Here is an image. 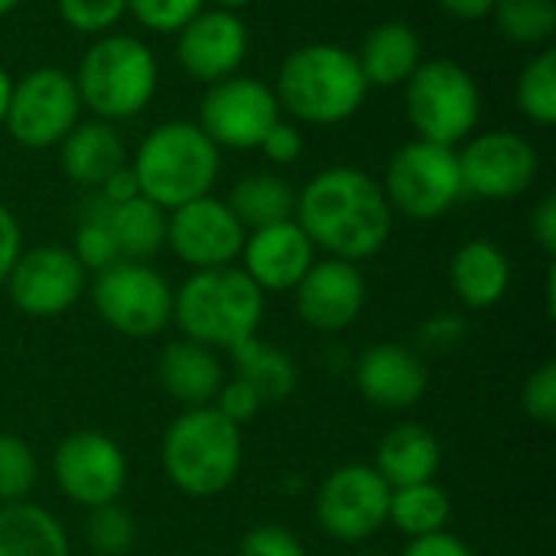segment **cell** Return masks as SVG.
<instances>
[{"instance_id": "cell-1", "label": "cell", "mask_w": 556, "mask_h": 556, "mask_svg": "<svg viewBox=\"0 0 556 556\" xmlns=\"http://www.w3.org/2000/svg\"><path fill=\"white\" fill-rule=\"evenodd\" d=\"M293 218L316 251L349 264L381 254L394 228V212L381 182L358 166H329L316 173L296 192Z\"/></svg>"}, {"instance_id": "cell-2", "label": "cell", "mask_w": 556, "mask_h": 556, "mask_svg": "<svg viewBox=\"0 0 556 556\" xmlns=\"http://www.w3.org/2000/svg\"><path fill=\"white\" fill-rule=\"evenodd\" d=\"M274 94L280 111L300 124L332 127L355 117L368 98V81L355 52L339 42H306L293 49L277 72Z\"/></svg>"}, {"instance_id": "cell-3", "label": "cell", "mask_w": 556, "mask_h": 556, "mask_svg": "<svg viewBox=\"0 0 556 556\" xmlns=\"http://www.w3.org/2000/svg\"><path fill=\"white\" fill-rule=\"evenodd\" d=\"M264 290L241 267L192 270L179 290H173V323L182 339L208 349H235L238 342L261 336Z\"/></svg>"}, {"instance_id": "cell-4", "label": "cell", "mask_w": 556, "mask_h": 556, "mask_svg": "<svg viewBox=\"0 0 556 556\" xmlns=\"http://www.w3.org/2000/svg\"><path fill=\"white\" fill-rule=\"evenodd\" d=\"M160 463L173 489L189 498H215L235 485L244 466V430L215 407L182 410L163 433Z\"/></svg>"}, {"instance_id": "cell-5", "label": "cell", "mask_w": 556, "mask_h": 556, "mask_svg": "<svg viewBox=\"0 0 556 556\" xmlns=\"http://www.w3.org/2000/svg\"><path fill=\"white\" fill-rule=\"evenodd\" d=\"M130 169L140 195L173 212L212 192L222 173V153L199 124L166 121L140 140Z\"/></svg>"}, {"instance_id": "cell-6", "label": "cell", "mask_w": 556, "mask_h": 556, "mask_svg": "<svg viewBox=\"0 0 556 556\" xmlns=\"http://www.w3.org/2000/svg\"><path fill=\"white\" fill-rule=\"evenodd\" d=\"M81 108L98 121H127L137 117L156 94L160 65L153 49L130 33L98 36L72 75Z\"/></svg>"}, {"instance_id": "cell-7", "label": "cell", "mask_w": 556, "mask_h": 556, "mask_svg": "<svg viewBox=\"0 0 556 556\" xmlns=\"http://www.w3.org/2000/svg\"><path fill=\"white\" fill-rule=\"evenodd\" d=\"M407 121L417 140L456 147L482 117V91L472 72L453 59H430L407 78Z\"/></svg>"}, {"instance_id": "cell-8", "label": "cell", "mask_w": 556, "mask_h": 556, "mask_svg": "<svg viewBox=\"0 0 556 556\" xmlns=\"http://www.w3.org/2000/svg\"><path fill=\"white\" fill-rule=\"evenodd\" d=\"M381 189L391 212L410 222L443 218L463 195V173L456 147H440L427 140L404 143L384 169Z\"/></svg>"}, {"instance_id": "cell-9", "label": "cell", "mask_w": 556, "mask_h": 556, "mask_svg": "<svg viewBox=\"0 0 556 556\" xmlns=\"http://www.w3.org/2000/svg\"><path fill=\"white\" fill-rule=\"evenodd\" d=\"M91 303L101 323L127 339H153L173 326V287L143 261H117L98 270Z\"/></svg>"}, {"instance_id": "cell-10", "label": "cell", "mask_w": 556, "mask_h": 556, "mask_svg": "<svg viewBox=\"0 0 556 556\" xmlns=\"http://www.w3.org/2000/svg\"><path fill=\"white\" fill-rule=\"evenodd\" d=\"M78 121H81V98L68 72L55 65H39L29 68L20 81H13L3 127L20 147L29 150L59 147Z\"/></svg>"}, {"instance_id": "cell-11", "label": "cell", "mask_w": 556, "mask_h": 556, "mask_svg": "<svg viewBox=\"0 0 556 556\" xmlns=\"http://www.w3.org/2000/svg\"><path fill=\"white\" fill-rule=\"evenodd\" d=\"M388 502L391 485L371 463H345L319 482L313 511L332 541L365 544L388 525Z\"/></svg>"}, {"instance_id": "cell-12", "label": "cell", "mask_w": 556, "mask_h": 556, "mask_svg": "<svg viewBox=\"0 0 556 556\" xmlns=\"http://www.w3.org/2000/svg\"><path fill=\"white\" fill-rule=\"evenodd\" d=\"M127 476L130 469L121 443L101 430H72L52 450L55 489L85 511L121 502Z\"/></svg>"}, {"instance_id": "cell-13", "label": "cell", "mask_w": 556, "mask_h": 556, "mask_svg": "<svg viewBox=\"0 0 556 556\" xmlns=\"http://www.w3.org/2000/svg\"><path fill=\"white\" fill-rule=\"evenodd\" d=\"M277 121L280 101L274 88L251 75H231L208 85L199 104V127L218 150H257Z\"/></svg>"}, {"instance_id": "cell-14", "label": "cell", "mask_w": 556, "mask_h": 556, "mask_svg": "<svg viewBox=\"0 0 556 556\" xmlns=\"http://www.w3.org/2000/svg\"><path fill=\"white\" fill-rule=\"evenodd\" d=\"M88 287V270L78 264L72 248L36 244L23 248L3 290L10 303L33 319H52L68 313Z\"/></svg>"}, {"instance_id": "cell-15", "label": "cell", "mask_w": 556, "mask_h": 556, "mask_svg": "<svg viewBox=\"0 0 556 556\" xmlns=\"http://www.w3.org/2000/svg\"><path fill=\"white\" fill-rule=\"evenodd\" d=\"M459 153V173L466 195L505 202L525 195L541 173L538 147L515 130H489L469 140Z\"/></svg>"}, {"instance_id": "cell-16", "label": "cell", "mask_w": 556, "mask_h": 556, "mask_svg": "<svg viewBox=\"0 0 556 556\" xmlns=\"http://www.w3.org/2000/svg\"><path fill=\"white\" fill-rule=\"evenodd\" d=\"M248 228L212 192L166 212V244L192 270L231 267L241 257Z\"/></svg>"}, {"instance_id": "cell-17", "label": "cell", "mask_w": 556, "mask_h": 556, "mask_svg": "<svg viewBox=\"0 0 556 556\" xmlns=\"http://www.w3.org/2000/svg\"><path fill=\"white\" fill-rule=\"evenodd\" d=\"M368 300V283L358 264L339 257H316V264L293 287L296 316L323 336H339L358 323Z\"/></svg>"}, {"instance_id": "cell-18", "label": "cell", "mask_w": 556, "mask_h": 556, "mask_svg": "<svg viewBox=\"0 0 556 556\" xmlns=\"http://www.w3.org/2000/svg\"><path fill=\"white\" fill-rule=\"evenodd\" d=\"M248 26L231 10H199L176 33V62L179 68L205 85L231 78L248 59Z\"/></svg>"}, {"instance_id": "cell-19", "label": "cell", "mask_w": 556, "mask_h": 556, "mask_svg": "<svg viewBox=\"0 0 556 556\" xmlns=\"http://www.w3.org/2000/svg\"><path fill=\"white\" fill-rule=\"evenodd\" d=\"M355 388L378 410H410L424 401L430 388L427 362L417 349L401 342H375L355 358Z\"/></svg>"}, {"instance_id": "cell-20", "label": "cell", "mask_w": 556, "mask_h": 556, "mask_svg": "<svg viewBox=\"0 0 556 556\" xmlns=\"http://www.w3.org/2000/svg\"><path fill=\"white\" fill-rule=\"evenodd\" d=\"M316 264V244L296 218L254 228L241 248V270L264 293H293L303 274Z\"/></svg>"}, {"instance_id": "cell-21", "label": "cell", "mask_w": 556, "mask_h": 556, "mask_svg": "<svg viewBox=\"0 0 556 556\" xmlns=\"http://www.w3.org/2000/svg\"><path fill=\"white\" fill-rule=\"evenodd\" d=\"M225 378L218 352L192 339H176L156 355V381L182 410L212 407Z\"/></svg>"}, {"instance_id": "cell-22", "label": "cell", "mask_w": 556, "mask_h": 556, "mask_svg": "<svg viewBox=\"0 0 556 556\" xmlns=\"http://www.w3.org/2000/svg\"><path fill=\"white\" fill-rule=\"evenodd\" d=\"M130 160H127V147L121 134L114 130V124L98 121V117L78 121L59 143L62 173L88 192H94L108 176H114Z\"/></svg>"}, {"instance_id": "cell-23", "label": "cell", "mask_w": 556, "mask_h": 556, "mask_svg": "<svg viewBox=\"0 0 556 556\" xmlns=\"http://www.w3.org/2000/svg\"><path fill=\"white\" fill-rule=\"evenodd\" d=\"M450 283L463 306L469 309H492L505 300L511 287V261L508 254L485 238H472L459 244L450 261Z\"/></svg>"}, {"instance_id": "cell-24", "label": "cell", "mask_w": 556, "mask_h": 556, "mask_svg": "<svg viewBox=\"0 0 556 556\" xmlns=\"http://www.w3.org/2000/svg\"><path fill=\"white\" fill-rule=\"evenodd\" d=\"M355 59H358V68H362L368 88L371 85L375 88H397V85H407V78L420 68L424 42L410 23L384 20L365 33Z\"/></svg>"}, {"instance_id": "cell-25", "label": "cell", "mask_w": 556, "mask_h": 556, "mask_svg": "<svg viewBox=\"0 0 556 556\" xmlns=\"http://www.w3.org/2000/svg\"><path fill=\"white\" fill-rule=\"evenodd\" d=\"M443 463V446L433 430L424 424H397L391 427L378 450H375V469L391 489L433 482Z\"/></svg>"}, {"instance_id": "cell-26", "label": "cell", "mask_w": 556, "mask_h": 556, "mask_svg": "<svg viewBox=\"0 0 556 556\" xmlns=\"http://www.w3.org/2000/svg\"><path fill=\"white\" fill-rule=\"evenodd\" d=\"M0 556H72V541L62 521L36 505H0Z\"/></svg>"}, {"instance_id": "cell-27", "label": "cell", "mask_w": 556, "mask_h": 556, "mask_svg": "<svg viewBox=\"0 0 556 556\" xmlns=\"http://www.w3.org/2000/svg\"><path fill=\"white\" fill-rule=\"evenodd\" d=\"M228 355L235 365V378L251 384L264 404H283L300 384L296 362L283 349L264 342L261 336L238 342L235 349H228Z\"/></svg>"}, {"instance_id": "cell-28", "label": "cell", "mask_w": 556, "mask_h": 556, "mask_svg": "<svg viewBox=\"0 0 556 556\" xmlns=\"http://www.w3.org/2000/svg\"><path fill=\"white\" fill-rule=\"evenodd\" d=\"M225 202L248 231L290 222L296 215V189L277 173H251L238 179Z\"/></svg>"}, {"instance_id": "cell-29", "label": "cell", "mask_w": 556, "mask_h": 556, "mask_svg": "<svg viewBox=\"0 0 556 556\" xmlns=\"http://www.w3.org/2000/svg\"><path fill=\"white\" fill-rule=\"evenodd\" d=\"M108 228L117 244L121 261L150 264L166 248V212L150 199L137 195L130 202L108 208Z\"/></svg>"}, {"instance_id": "cell-30", "label": "cell", "mask_w": 556, "mask_h": 556, "mask_svg": "<svg viewBox=\"0 0 556 556\" xmlns=\"http://www.w3.org/2000/svg\"><path fill=\"white\" fill-rule=\"evenodd\" d=\"M450 521H453V498L443 485H437V479L391 489L388 525L397 528L407 541L450 531Z\"/></svg>"}, {"instance_id": "cell-31", "label": "cell", "mask_w": 556, "mask_h": 556, "mask_svg": "<svg viewBox=\"0 0 556 556\" xmlns=\"http://www.w3.org/2000/svg\"><path fill=\"white\" fill-rule=\"evenodd\" d=\"M515 101L518 111L534 121L538 127H554L556 124V49L544 46L538 49L515 85Z\"/></svg>"}, {"instance_id": "cell-32", "label": "cell", "mask_w": 556, "mask_h": 556, "mask_svg": "<svg viewBox=\"0 0 556 556\" xmlns=\"http://www.w3.org/2000/svg\"><path fill=\"white\" fill-rule=\"evenodd\" d=\"M495 29L518 46H547L556 33V0H498Z\"/></svg>"}, {"instance_id": "cell-33", "label": "cell", "mask_w": 556, "mask_h": 556, "mask_svg": "<svg viewBox=\"0 0 556 556\" xmlns=\"http://www.w3.org/2000/svg\"><path fill=\"white\" fill-rule=\"evenodd\" d=\"M108 202L91 192L81 205V215H78V225H75V241H72V254L78 257V264L88 270V274H98L111 264L121 261L117 254V244L111 238V228H108Z\"/></svg>"}, {"instance_id": "cell-34", "label": "cell", "mask_w": 556, "mask_h": 556, "mask_svg": "<svg viewBox=\"0 0 556 556\" xmlns=\"http://www.w3.org/2000/svg\"><path fill=\"white\" fill-rule=\"evenodd\" d=\"M85 538L94 554L127 556L137 547L140 528H137L134 515L127 508H121V502H114V505H101V508L88 511Z\"/></svg>"}, {"instance_id": "cell-35", "label": "cell", "mask_w": 556, "mask_h": 556, "mask_svg": "<svg viewBox=\"0 0 556 556\" xmlns=\"http://www.w3.org/2000/svg\"><path fill=\"white\" fill-rule=\"evenodd\" d=\"M39 482V463L23 437L0 433V505L26 502Z\"/></svg>"}, {"instance_id": "cell-36", "label": "cell", "mask_w": 556, "mask_h": 556, "mask_svg": "<svg viewBox=\"0 0 556 556\" xmlns=\"http://www.w3.org/2000/svg\"><path fill=\"white\" fill-rule=\"evenodd\" d=\"M55 7L62 23L81 36H104L127 13V0H55Z\"/></svg>"}, {"instance_id": "cell-37", "label": "cell", "mask_w": 556, "mask_h": 556, "mask_svg": "<svg viewBox=\"0 0 556 556\" xmlns=\"http://www.w3.org/2000/svg\"><path fill=\"white\" fill-rule=\"evenodd\" d=\"M202 7L205 0H127V13L153 33H179Z\"/></svg>"}, {"instance_id": "cell-38", "label": "cell", "mask_w": 556, "mask_h": 556, "mask_svg": "<svg viewBox=\"0 0 556 556\" xmlns=\"http://www.w3.org/2000/svg\"><path fill=\"white\" fill-rule=\"evenodd\" d=\"M521 410L541 424L554 427L556 424V362H544L541 368L531 371V378L521 388Z\"/></svg>"}, {"instance_id": "cell-39", "label": "cell", "mask_w": 556, "mask_h": 556, "mask_svg": "<svg viewBox=\"0 0 556 556\" xmlns=\"http://www.w3.org/2000/svg\"><path fill=\"white\" fill-rule=\"evenodd\" d=\"M238 556H309L303 541L283 525H257L241 538Z\"/></svg>"}, {"instance_id": "cell-40", "label": "cell", "mask_w": 556, "mask_h": 556, "mask_svg": "<svg viewBox=\"0 0 556 556\" xmlns=\"http://www.w3.org/2000/svg\"><path fill=\"white\" fill-rule=\"evenodd\" d=\"M222 417H228L235 427H241L244 430V424H251L257 414H261V407H264V401L257 397V391L251 388V384H244L241 378H225V384H222V391H218V397H215V404H212Z\"/></svg>"}, {"instance_id": "cell-41", "label": "cell", "mask_w": 556, "mask_h": 556, "mask_svg": "<svg viewBox=\"0 0 556 556\" xmlns=\"http://www.w3.org/2000/svg\"><path fill=\"white\" fill-rule=\"evenodd\" d=\"M463 339H466V319L456 313H437L417 332L424 352H453Z\"/></svg>"}, {"instance_id": "cell-42", "label": "cell", "mask_w": 556, "mask_h": 556, "mask_svg": "<svg viewBox=\"0 0 556 556\" xmlns=\"http://www.w3.org/2000/svg\"><path fill=\"white\" fill-rule=\"evenodd\" d=\"M274 166H290V163H296L300 156H303V134H300V127L296 124H290V121H277L270 130H267V137L261 140V147H257Z\"/></svg>"}, {"instance_id": "cell-43", "label": "cell", "mask_w": 556, "mask_h": 556, "mask_svg": "<svg viewBox=\"0 0 556 556\" xmlns=\"http://www.w3.org/2000/svg\"><path fill=\"white\" fill-rule=\"evenodd\" d=\"M401 556H476L472 547L456 538L453 531H437V534H427V538H414L407 541L404 554Z\"/></svg>"}, {"instance_id": "cell-44", "label": "cell", "mask_w": 556, "mask_h": 556, "mask_svg": "<svg viewBox=\"0 0 556 556\" xmlns=\"http://www.w3.org/2000/svg\"><path fill=\"white\" fill-rule=\"evenodd\" d=\"M23 251V231H20V222L16 215L0 202V287L7 283L16 257Z\"/></svg>"}, {"instance_id": "cell-45", "label": "cell", "mask_w": 556, "mask_h": 556, "mask_svg": "<svg viewBox=\"0 0 556 556\" xmlns=\"http://www.w3.org/2000/svg\"><path fill=\"white\" fill-rule=\"evenodd\" d=\"M531 238L538 241V248L554 257L556 254V199L544 195L538 202V208L531 212Z\"/></svg>"}, {"instance_id": "cell-46", "label": "cell", "mask_w": 556, "mask_h": 556, "mask_svg": "<svg viewBox=\"0 0 556 556\" xmlns=\"http://www.w3.org/2000/svg\"><path fill=\"white\" fill-rule=\"evenodd\" d=\"M94 192H98L108 205H121V202L137 199V195H140V186H137V176H134L130 163H127V166H121L114 176H108Z\"/></svg>"}, {"instance_id": "cell-47", "label": "cell", "mask_w": 556, "mask_h": 556, "mask_svg": "<svg viewBox=\"0 0 556 556\" xmlns=\"http://www.w3.org/2000/svg\"><path fill=\"white\" fill-rule=\"evenodd\" d=\"M437 3H440V10H443V13H450V16H456V20L472 23V20L492 16V10H495V3H498V0H437Z\"/></svg>"}, {"instance_id": "cell-48", "label": "cell", "mask_w": 556, "mask_h": 556, "mask_svg": "<svg viewBox=\"0 0 556 556\" xmlns=\"http://www.w3.org/2000/svg\"><path fill=\"white\" fill-rule=\"evenodd\" d=\"M10 94H13V78L0 65V127H3V117H7V108H10Z\"/></svg>"}, {"instance_id": "cell-49", "label": "cell", "mask_w": 556, "mask_h": 556, "mask_svg": "<svg viewBox=\"0 0 556 556\" xmlns=\"http://www.w3.org/2000/svg\"><path fill=\"white\" fill-rule=\"evenodd\" d=\"M254 0H215V7L218 10H231V13H238V10H244V7H251Z\"/></svg>"}, {"instance_id": "cell-50", "label": "cell", "mask_w": 556, "mask_h": 556, "mask_svg": "<svg viewBox=\"0 0 556 556\" xmlns=\"http://www.w3.org/2000/svg\"><path fill=\"white\" fill-rule=\"evenodd\" d=\"M16 7H20V0H0V20H3V16H10Z\"/></svg>"}, {"instance_id": "cell-51", "label": "cell", "mask_w": 556, "mask_h": 556, "mask_svg": "<svg viewBox=\"0 0 556 556\" xmlns=\"http://www.w3.org/2000/svg\"><path fill=\"white\" fill-rule=\"evenodd\" d=\"M362 556H391V554H381V551H371V554H362Z\"/></svg>"}]
</instances>
